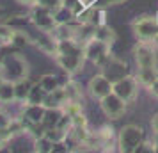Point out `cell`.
Instances as JSON below:
<instances>
[{
	"label": "cell",
	"mask_w": 158,
	"mask_h": 153,
	"mask_svg": "<svg viewBox=\"0 0 158 153\" xmlns=\"http://www.w3.org/2000/svg\"><path fill=\"white\" fill-rule=\"evenodd\" d=\"M11 119H13V117L9 116V114L6 112V110H4V109H0V130L7 128L9 123H11Z\"/></svg>",
	"instance_id": "obj_25"
},
{
	"label": "cell",
	"mask_w": 158,
	"mask_h": 153,
	"mask_svg": "<svg viewBox=\"0 0 158 153\" xmlns=\"http://www.w3.org/2000/svg\"><path fill=\"white\" fill-rule=\"evenodd\" d=\"M100 107H101V110H103V114H105L108 119H119V117H123L124 112H126V102H124L123 98H119L114 91H112L110 95H107L105 98H101Z\"/></svg>",
	"instance_id": "obj_8"
},
{
	"label": "cell",
	"mask_w": 158,
	"mask_h": 153,
	"mask_svg": "<svg viewBox=\"0 0 158 153\" xmlns=\"http://www.w3.org/2000/svg\"><path fill=\"white\" fill-rule=\"evenodd\" d=\"M6 80H7V79H6V75H4V73L0 71V86H2V84H4Z\"/></svg>",
	"instance_id": "obj_32"
},
{
	"label": "cell",
	"mask_w": 158,
	"mask_h": 153,
	"mask_svg": "<svg viewBox=\"0 0 158 153\" xmlns=\"http://www.w3.org/2000/svg\"><path fill=\"white\" fill-rule=\"evenodd\" d=\"M34 45H36L39 50H43L44 53L55 55V50H57V39L53 37L52 32H43V30H39V37L34 39Z\"/></svg>",
	"instance_id": "obj_13"
},
{
	"label": "cell",
	"mask_w": 158,
	"mask_h": 153,
	"mask_svg": "<svg viewBox=\"0 0 158 153\" xmlns=\"http://www.w3.org/2000/svg\"><path fill=\"white\" fill-rule=\"evenodd\" d=\"M39 86L46 91V93H52V91H55L57 87H60V82L55 75H52V73H46L41 77V80H39Z\"/></svg>",
	"instance_id": "obj_19"
},
{
	"label": "cell",
	"mask_w": 158,
	"mask_h": 153,
	"mask_svg": "<svg viewBox=\"0 0 158 153\" xmlns=\"http://www.w3.org/2000/svg\"><path fill=\"white\" fill-rule=\"evenodd\" d=\"M18 4H22V6H27V7H32L34 4H36V0H16Z\"/></svg>",
	"instance_id": "obj_29"
},
{
	"label": "cell",
	"mask_w": 158,
	"mask_h": 153,
	"mask_svg": "<svg viewBox=\"0 0 158 153\" xmlns=\"http://www.w3.org/2000/svg\"><path fill=\"white\" fill-rule=\"evenodd\" d=\"M139 80H137L135 77H131V75H123L119 77L117 80H114L112 84V91H114L115 95L123 98L126 103L133 102L139 95Z\"/></svg>",
	"instance_id": "obj_5"
},
{
	"label": "cell",
	"mask_w": 158,
	"mask_h": 153,
	"mask_svg": "<svg viewBox=\"0 0 158 153\" xmlns=\"http://www.w3.org/2000/svg\"><path fill=\"white\" fill-rule=\"evenodd\" d=\"M13 34H15V30L11 29L9 25L0 22V45H2V46H9V45H11Z\"/></svg>",
	"instance_id": "obj_23"
},
{
	"label": "cell",
	"mask_w": 158,
	"mask_h": 153,
	"mask_svg": "<svg viewBox=\"0 0 158 153\" xmlns=\"http://www.w3.org/2000/svg\"><path fill=\"white\" fill-rule=\"evenodd\" d=\"M144 142V130L137 125H126L123 126L119 135H117V146L119 151H139L140 144Z\"/></svg>",
	"instance_id": "obj_2"
},
{
	"label": "cell",
	"mask_w": 158,
	"mask_h": 153,
	"mask_svg": "<svg viewBox=\"0 0 158 153\" xmlns=\"http://www.w3.org/2000/svg\"><path fill=\"white\" fill-rule=\"evenodd\" d=\"M151 128H153L155 134H158V112L153 116V119H151Z\"/></svg>",
	"instance_id": "obj_28"
},
{
	"label": "cell",
	"mask_w": 158,
	"mask_h": 153,
	"mask_svg": "<svg viewBox=\"0 0 158 153\" xmlns=\"http://www.w3.org/2000/svg\"><path fill=\"white\" fill-rule=\"evenodd\" d=\"M30 22L34 23L39 30H43V32H52L53 27L57 25L55 18H53V9L44 7L41 4H34V6H32Z\"/></svg>",
	"instance_id": "obj_6"
},
{
	"label": "cell",
	"mask_w": 158,
	"mask_h": 153,
	"mask_svg": "<svg viewBox=\"0 0 158 153\" xmlns=\"http://www.w3.org/2000/svg\"><path fill=\"white\" fill-rule=\"evenodd\" d=\"M53 18H55V22L57 23H69L75 20V13H73L69 7H66V6H59V7L53 9Z\"/></svg>",
	"instance_id": "obj_17"
},
{
	"label": "cell",
	"mask_w": 158,
	"mask_h": 153,
	"mask_svg": "<svg viewBox=\"0 0 158 153\" xmlns=\"http://www.w3.org/2000/svg\"><path fill=\"white\" fill-rule=\"evenodd\" d=\"M112 84L114 82L110 80L107 75L100 73V75H94L93 79L89 80L87 89H89V95L93 96L94 100H101V98H105L107 95L112 93Z\"/></svg>",
	"instance_id": "obj_9"
},
{
	"label": "cell",
	"mask_w": 158,
	"mask_h": 153,
	"mask_svg": "<svg viewBox=\"0 0 158 153\" xmlns=\"http://www.w3.org/2000/svg\"><path fill=\"white\" fill-rule=\"evenodd\" d=\"M131 27L139 41H155L158 36V20L153 16H139Z\"/></svg>",
	"instance_id": "obj_4"
},
{
	"label": "cell",
	"mask_w": 158,
	"mask_h": 153,
	"mask_svg": "<svg viewBox=\"0 0 158 153\" xmlns=\"http://www.w3.org/2000/svg\"><path fill=\"white\" fill-rule=\"evenodd\" d=\"M135 79L139 80L140 86L149 87L151 84L158 79V70H156V68H137Z\"/></svg>",
	"instance_id": "obj_14"
},
{
	"label": "cell",
	"mask_w": 158,
	"mask_h": 153,
	"mask_svg": "<svg viewBox=\"0 0 158 153\" xmlns=\"http://www.w3.org/2000/svg\"><path fill=\"white\" fill-rule=\"evenodd\" d=\"M15 102V82L6 80L0 86V103Z\"/></svg>",
	"instance_id": "obj_18"
},
{
	"label": "cell",
	"mask_w": 158,
	"mask_h": 153,
	"mask_svg": "<svg viewBox=\"0 0 158 153\" xmlns=\"http://www.w3.org/2000/svg\"><path fill=\"white\" fill-rule=\"evenodd\" d=\"M15 82V102H22L25 103L29 100V95H30V89H32V80H30L29 77L25 75V77H20V79H16Z\"/></svg>",
	"instance_id": "obj_12"
},
{
	"label": "cell",
	"mask_w": 158,
	"mask_h": 153,
	"mask_svg": "<svg viewBox=\"0 0 158 153\" xmlns=\"http://www.w3.org/2000/svg\"><path fill=\"white\" fill-rule=\"evenodd\" d=\"M66 103H68V96H66V93H64V87L60 86V87H57L55 91L46 93L43 105L46 109H62Z\"/></svg>",
	"instance_id": "obj_11"
},
{
	"label": "cell",
	"mask_w": 158,
	"mask_h": 153,
	"mask_svg": "<svg viewBox=\"0 0 158 153\" xmlns=\"http://www.w3.org/2000/svg\"><path fill=\"white\" fill-rule=\"evenodd\" d=\"M96 39H100V41H103V43H107L108 46L115 41V32L112 27H108V25H105V23H100V25H96L94 27V36Z\"/></svg>",
	"instance_id": "obj_15"
},
{
	"label": "cell",
	"mask_w": 158,
	"mask_h": 153,
	"mask_svg": "<svg viewBox=\"0 0 158 153\" xmlns=\"http://www.w3.org/2000/svg\"><path fill=\"white\" fill-rule=\"evenodd\" d=\"M84 55H85V61H93L96 66L103 68L110 59V46L96 37H91L84 43Z\"/></svg>",
	"instance_id": "obj_3"
},
{
	"label": "cell",
	"mask_w": 158,
	"mask_h": 153,
	"mask_svg": "<svg viewBox=\"0 0 158 153\" xmlns=\"http://www.w3.org/2000/svg\"><path fill=\"white\" fill-rule=\"evenodd\" d=\"M53 146H55V142L43 132V134L36 139V148H34V150H36V151H41V153H50V151H53Z\"/></svg>",
	"instance_id": "obj_20"
},
{
	"label": "cell",
	"mask_w": 158,
	"mask_h": 153,
	"mask_svg": "<svg viewBox=\"0 0 158 153\" xmlns=\"http://www.w3.org/2000/svg\"><path fill=\"white\" fill-rule=\"evenodd\" d=\"M153 142H155V148L158 150V134H155V139H153Z\"/></svg>",
	"instance_id": "obj_33"
},
{
	"label": "cell",
	"mask_w": 158,
	"mask_h": 153,
	"mask_svg": "<svg viewBox=\"0 0 158 153\" xmlns=\"http://www.w3.org/2000/svg\"><path fill=\"white\" fill-rule=\"evenodd\" d=\"M82 4H84V6H94L96 0H82Z\"/></svg>",
	"instance_id": "obj_31"
},
{
	"label": "cell",
	"mask_w": 158,
	"mask_h": 153,
	"mask_svg": "<svg viewBox=\"0 0 158 153\" xmlns=\"http://www.w3.org/2000/svg\"><path fill=\"white\" fill-rule=\"evenodd\" d=\"M137 68H156V50L153 41H139L133 48Z\"/></svg>",
	"instance_id": "obj_7"
},
{
	"label": "cell",
	"mask_w": 158,
	"mask_h": 153,
	"mask_svg": "<svg viewBox=\"0 0 158 153\" xmlns=\"http://www.w3.org/2000/svg\"><path fill=\"white\" fill-rule=\"evenodd\" d=\"M27 45H34V39H32L29 34L22 32V30H15V34H13V39H11V46H16V48H23V46H27Z\"/></svg>",
	"instance_id": "obj_21"
},
{
	"label": "cell",
	"mask_w": 158,
	"mask_h": 153,
	"mask_svg": "<svg viewBox=\"0 0 158 153\" xmlns=\"http://www.w3.org/2000/svg\"><path fill=\"white\" fill-rule=\"evenodd\" d=\"M4 61H6V55H4V50H2V46H0V66L4 64Z\"/></svg>",
	"instance_id": "obj_30"
},
{
	"label": "cell",
	"mask_w": 158,
	"mask_h": 153,
	"mask_svg": "<svg viewBox=\"0 0 158 153\" xmlns=\"http://www.w3.org/2000/svg\"><path fill=\"white\" fill-rule=\"evenodd\" d=\"M62 87H64V93L68 96V102H77V103L84 102V91L75 80H68Z\"/></svg>",
	"instance_id": "obj_16"
},
{
	"label": "cell",
	"mask_w": 158,
	"mask_h": 153,
	"mask_svg": "<svg viewBox=\"0 0 158 153\" xmlns=\"http://www.w3.org/2000/svg\"><path fill=\"white\" fill-rule=\"evenodd\" d=\"M44 114H46V107L44 105H37V103H23V116L22 119L29 125H39L43 123Z\"/></svg>",
	"instance_id": "obj_10"
},
{
	"label": "cell",
	"mask_w": 158,
	"mask_h": 153,
	"mask_svg": "<svg viewBox=\"0 0 158 153\" xmlns=\"http://www.w3.org/2000/svg\"><path fill=\"white\" fill-rule=\"evenodd\" d=\"M148 91H149L151 95H153V96H155V98L158 100V79H156L155 82H153V84H151L149 87H148Z\"/></svg>",
	"instance_id": "obj_27"
},
{
	"label": "cell",
	"mask_w": 158,
	"mask_h": 153,
	"mask_svg": "<svg viewBox=\"0 0 158 153\" xmlns=\"http://www.w3.org/2000/svg\"><path fill=\"white\" fill-rule=\"evenodd\" d=\"M69 117H71V126H87V117L84 114V110L77 112V114H73Z\"/></svg>",
	"instance_id": "obj_24"
},
{
	"label": "cell",
	"mask_w": 158,
	"mask_h": 153,
	"mask_svg": "<svg viewBox=\"0 0 158 153\" xmlns=\"http://www.w3.org/2000/svg\"><path fill=\"white\" fill-rule=\"evenodd\" d=\"M55 59H57V64L68 75H77L84 68V62H85L84 45L80 43V41H77L75 37L57 41Z\"/></svg>",
	"instance_id": "obj_1"
},
{
	"label": "cell",
	"mask_w": 158,
	"mask_h": 153,
	"mask_svg": "<svg viewBox=\"0 0 158 153\" xmlns=\"http://www.w3.org/2000/svg\"><path fill=\"white\" fill-rule=\"evenodd\" d=\"M36 4H41L44 7H50V9H55L62 4V0H36Z\"/></svg>",
	"instance_id": "obj_26"
},
{
	"label": "cell",
	"mask_w": 158,
	"mask_h": 153,
	"mask_svg": "<svg viewBox=\"0 0 158 153\" xmlns=\"http://www.w3.org/2000/svg\"><path fill=\"white\" fill-rule=\"evenodd\" d=\"M44 96H46V91H44V89L39 86V82H37V84H34L32 89H30V95H29L27 103H37V105H43Z\"/></svg>",
	"instance_id": "obj_22"
}]
</instances>
